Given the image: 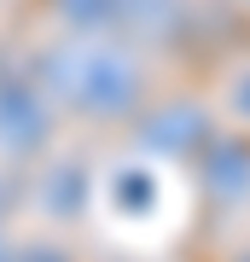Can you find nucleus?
I'll return each instance as SVG.
<instances>
[{"mask_svg":"<svg viewBox=\"0 0 250 262\" xmlns=\"http://www.w3.org/2000/svg\"><path fill=\"white\" fill-rule=\"evenodd\" d=\"M128 134L146 140V146H157V151L186 158V151L210 146V111H204V99H163V94H151V105L128 122Z\"/></svg>","mask_w":250,"mask_h":262,"instance_id":"2","label":"nucleus"},{"mask_svg":"<svg viewBox=\"0 0 250 262\" xmlns=\"http://www.w3.org/2000/svg\"><path fill=\"white\" fill-rule=\"evenodd\" d=\"M221 105H227V117H233V122H244V128H250V64L233 70V82H227Z\"/></svg>","mask_w":250,"mask_h":262,"instance_id":"4","label":"nucleus"},{"mask_svg":"<svg viewBox=\"0 0 250 262\" xmlns=\"http://www.w3.org/2000/svg\"><path fill=\"white\" fill-rule=\"evenodd\" d=\"M53 105H47L29 82L0 88V146H12L6 158H47V134H53Z\"/></svg>","mask_w":250,"mask_h":262,"instance_id":"3","label":"nucleus"},{"mask_svg":"<svg viewBox=\"0 0 250 262\" xmlns=\"http://www.w3.org/2000/svg\"><path fill=\"white\" fill-rule=\"evenodd\" d=\"M29 88L53 105V117L128 128L157 94V70H151L146 47L122 35H58L29 64Z\"/></svg>","mask_w":250,"mask_h":262,"instance_id":"1","label":"nucleus"},{"mask_svg":"<svg viewBox=\"0 0 250 262\" xmlns=\"http://www.w3.org/2000/svg\"><path fill=\"white\" fill-rule=\"evenodd\" d=\"M0 262H12V245H6V239H0Z\"/></svg>","mask_w":250,"mask_h":262,"instance_id":"5","label":"nucleus"},{"mask_svg":"<svg viewBox=\"0 0 250 262\" xmlns=\"http://www.w3.org/2000/svg\"><path fill=\"white\" fill-rule=\"evenodd\" d=\"M0 215H6V181H0Z\"/></svg>","mask_w":250,"mask_h":262,"instance_id":"6","label":"nucleus"}]
</instances>
